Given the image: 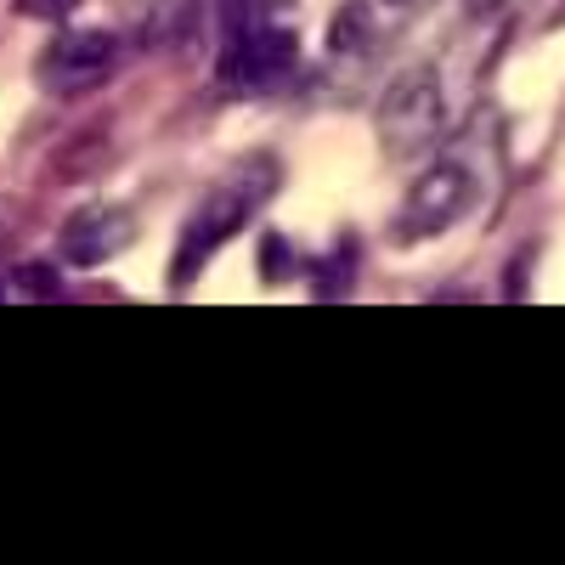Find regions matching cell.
I'll return each mask as SVG.
<instances>
[{"instance_id": "cell-1", "label": "cell", "mask_w": 565, "mask_h": 565, "mask_svg": "<svg viewBox=\"0 0 565 565\" xmlns=\"http://www.w3.org/2000/svg\"><path fill=\"white\" fill-rule=\"evenodd\" d=\"M271 186H277V159H266V153H255V159H244L238 170H226L210 193L199 199V210H193V221L181 226V244H175V289H186L204 266H210V255L226 244V238H238V232L249 226V215L271 199Z\"/></svg>"}, {"instance_id": "cell-2", "label": "cell", "mask_w": 565, "mask_h": 565, "mask_svg": "<svg viewBox=\"0 0 565 565\" xmlns=\"http://www.w3.org/2000/svg\"><path fill=\"white\" fill-rule=\"evenodd\" d=\"M447 125V97L430 68H407L380 103V141L391 159H424Z\"/></svg>"}, {"instance_id": "cell-3", "label": "cell", "mask_w": 565, "mask_h": 565, "mask_svg": "<svg viewBox=\"0 0 565 565\" xmlns=\"http://www.w3.org/2000/svg\"><path fill=\"white\" fill-rule=\"evenodd\" d=\"M295 68H300V34L282 29V23H249V29L226 34L215 79L226 90H271Z\"/></svg>"}, {"instance_id": "cell-4", "label": "cell", "mask_w": 565, "mask_h": 565, "mask_svg": "<svg viewBox=\"0 0 565 565\" xmlns=\"http://www.w3.org/2000/svg\"><path fill=\"white\" fill-rule=\"evenodd\" d=\"M469 204H476V175H469V164H458V159L424 164V175L407 186V199H402L396 238H402V244L441 238L447 226H458V221L469 215Z\"/></svg>"}, {"instance_id": "cell-5", "label": "cell", "mask_w": 565, "mask_h": 565, "mask_svg": "<svg viewBox=\"0 0 565 565\" xmlns=\"http://www.w3.org/2000/svg\"><path fill=\"white\" fill-rule=\"evenodd\" d=\"M119 68V40L108 29H63L52 45L40 52V85L52 97H85V90L108 85Z\"/></svg>"}, {"instance_id": "cell-6", "label": "cell", "mask_w": 565, "mask_h": 565, "mask_svg": "<svg viewBox=\"0 0 565 565\" xmlns=\"http://www.w3.org/2000/svg\"><path fill=\"white\" fill-rule=\"evenodd\" d=\"M130 238H136L130 210H119V204H85V210H74V215L63 221V232H57V255H63V266L90 271V266L114 260Z\"/></svg>"}, {"instance_id": "cell-7", "label": "cell", "mask_w": 565, "mask_h": 565, "mask_svg": "<svg viewBox=\"0 0 565 565\" xmlns=\"http://www.w3.org/2000/svg\"><path fill=\"white\" fill-rule=\"evenodd\" d=\"M367 40H373V12L367 7L334 12V29H328V45H334V52H356V45H367Z\"/></svg>"}, {"instance_id": "cell-8", "label": "cell", "mask_w": 565, "mask_h": 565, "mask_svg": "<svg viewBox=\"0 0 565 565\" xmlns=\"http://www.w3.org/2000/svg\"><path fill=\"white\" fill-rule=\"evenodd\" d=\"M277 7H282V0H221V23H226V34L249 29V23H271Z\"/></svg>"}, {"instance_id": "cell-9", "label": "cell", "mask_w": 565, "mask_h": 565, "mask_svg": "<svg viewBox=\"0 0 565 565\" xmlns=\"http://www.w3.org/2000/svg\"><path fill=\"white\" fill-rule=\"evenodd\" d=\"M18 18H34V23H68L79 12V0H12Z\"/></svg>"}, {"instance_id": "cell-10", "label": "cell", "mask_w": 565, "mask_h": 565, "mask_svg": "<svg viewBox=\"0 0 565 565\" xmlns=\"http://www.w3.org/2000/svg\"><path fill=\"white\" fill-rule=\"evenodd\" d=\"M18 289H40V300H52V295H57V271H45V266H23V271H18Z\"/></svg>"}, {"instance_id": "cell-11", "label": "cell", "mask_w": 565, "mask_h": 565, "mask_svg": "<svg viewBox=\"0 0 565 565\" xmlns=\"http://www.w3.org/2000/svg\"><path fill=\"white\" fill-rule=\"evenodd\" d=\"M463 7L476 12V18H487V12H498V7H503V0H463Z\"/></svg>"}, {"instance_id": "cell-12", "label": "cell", "mask_w": 565, "mask_h": 565, "mask_svg": "<svg viewBox=\"0 0 565 565\" xmlns=\"http://www.w3.org/2000/svg\"><path fill=\"white\" fill-rule=\"evenodd\" d=\"M396 7H402V0H396Z\"/></svg>"}]
</instances>
